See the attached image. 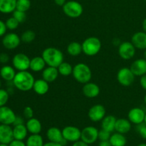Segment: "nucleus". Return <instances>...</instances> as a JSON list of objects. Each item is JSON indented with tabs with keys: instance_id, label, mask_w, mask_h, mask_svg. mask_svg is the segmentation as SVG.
<instances>
[{
	"instance_id": "obj_1",
	"label": "nucleus",
	"mask_w": 146,
	"mask_h": 146,
	"mask_svg": "<svg viewBox=\"0 0 146 146\" xmlns=\"http://www.w3.org/2000/svg\"><path fill=\"white\" fill-rule=\"evenodd\" d=\"M35 78L31 73L28 71H18L12 81L14 86L23 92H27L33 89Z\"/></svg>"
},
{
	"instance_id": "obj_2",
	"label": "nucleus",
	"mask_w": 146,
	"mask_h": 146,
	"mask_svg": "<svg viewBox=\"0 0 146 146\" xmlns=\"http://www.w3.org/2000/svg\"><path fill=\"white\" fill-rule=\"evenodd\" d=\"M41 56L48 66L58 68V66L64 62V54L58 48L55 47H48L42 51Z\"/></svg>"
},
{
	"instance_id": "obj_3",
	"label": "nucleus",
	"mask_w": 146,
	"mask_h": 146,
	"mask_svg": "<svg viewBox=\"0 0 146 146\" xmlns=\"http://www.w3.org/2000/svg\"><path fill=\"white\" fill-rule=\"evenodd\" d=\"M72 75L77 82L82 84L89 82L92 78L91 68L84 63H78L74 66Z\"/></svg>"
},
{
	"instance_id": "obj_4",
	"label": "nucleus",
	"mask_w": 146,
	"mask_h": 146,
	"mask_svg": "<svg viewBox=\"0 0 146 146\" xmlns=\"http://www.w3.org/2000/svg\"><path fill=\"white\" fill-rule=\"evenodd\" d=\"M81 44L83 53L88 56H94L98 54L102 47L101 40L96 36L88 37Z\"/></svg>"
},
{
	"instance_id": "obj_5",
	"label": "nucleus",
	"mask_w": 146,
	"mask_h": 146,
	"mask_svg": "<svg viewBox=\"0 0 146 146\" xmlns=\"http://www.w3.org/2000/svg\"><path fill=\"white\" fill-rule=\"evenodd\" d=\"M63 11L69 18L76 19L81 17L84 11V8L78 1H68L63 6Z\"/></svg>"
},
{
	"instance_id": "obj_6",
	"label": "nucleus",
	"mask_w": 146,
	"mask_h": 146,
	"mask_svg": "<svg viewBox=\"0 0 146 146\" xmlns=\"http://www.w3.org/2000/svg\"><path fill=\"white\" fill-rule=\"evenodd\" d=\"M135 76L128 67L121 68L117 73V81L123 86L128 87L133 84Z\"/></svg>"
},
{
	"instance_id": "obj_7",
	"label": "nucleus",
	"mask_w": 146,
	"mask_h": 146,
	"mask_svg": "<svg viewBox=\"0 0 146 146\" xmlns=\"http://www.w3.org/2000/svg\"><path fill=\"white\" fill-rule=\"evenodd\" d=\"M30 61L31 59L27 54L19 53L13 57L12 66L18 71H27L29 68Z\"/></svg>"
},
{
	"instance_id": "obj_8",
	"label": "nucleus",
	"mask_w": 146,
	"mask_h": 146,
	"mask_svg": "<svg viewBox=\"0 0 146 146\" xmlns=\"http://www.w3.org/2000/svg\"><path fill=\"white\" fill-rule=\"evenodd\" d=\"M136 53V48L131 41H124L118 46V54L124 60H130L134 57Z\"/></svg>"
},
{
	"instance_id": "obj_9",
	"label": "nucleus",
	"mask_w": 146,
	"mask_h": 146,
	"mask_svg": "<svg viewBox=\"0 0 146 146\" xmlns=\"http://www.w3.org/2000/svg\"><path fill=\"white\" fill-rule=\"evenodd\" d=\"M98 130L94 126H87L81 130V140L86 143H94L98 139Z\"/></svg>"
},
{
	"instance_id": "obj_10",
	"label": "nucleus",
	"mask_w": 146,
	"mask_h": 146,
	"mask_svg": "<svg viewBox=\"0 0 146 146\" xmlns=\"http://www.w3.org/2000/svg\"><path fill=\"white\" fill-rule=\"evenodd\" d=\"M62 134L67 142L74 143L81 140V131L76 126L68 125L63 128Z\"/></svg>"
},
{
	"instance_id": "obj_11",
	"label": "nucleus",
	"mask_w": 146,
	"mask_h": 146,
	"mask_svg": "<svg viewBox=\"0 0 146 146\" xmlns=\"http://www.w3.org/2000/svg\"><path fill=\"white\" fill-rule=\"evenodd\" d=\"M105 107L101 104H96L90 108L88 112V116L93 122H99L106 116Z\"/></svg>"
},
{
	"instance_id": "obj_12",
	"label": "nucleus",
	"mask_w": 146,
	"mask_h": 146,
	"mask_svg": "<svg viewBox=\"0 0 146 146\" xmlns=\"http://www.w3.org/2000/svg\"><path fill=\"white\" fill-rule=\"evenodd\" d=\"M21 37L15 33H8L3 36L2 44L8 50H14L21 44Z\"/></svg>"
},
{
	"instance_id": "obj_13",
	"label": "nucleus",
	"mask_w": 146,
	"mask_h": 146,
	"mask_svg": "<svg viewBox=\"0 0 146 146\" xmlns=\"http://www.w3.org/2000/svg\"><path fill=\"white\" fill-rule=\"evenodd\" d=\"M17 115L11 108L4 106L0 107V123L4 125H13Z\"/></svg>"
},
{
	"instance_id": "obj_14",
	"label": "nucleus",
	"mask_w": 146,
	"mask_h": 146,
	"mask_svg": "<svg viewBox=\"0 0 146 146\" xmlns=\"http://www.w3.org/2000/svg\"><path fill=\"white\" fill-rule=\"evenodd\" d=\"M47 138L49 141L66 145L67 141L64 139L62 134V131L56 127H51L46 131Z\"/></svg>"
},
{
	"instance_id": "obj_15",
	"label": "nucleus",
	"mask_w": 146,
	"mask_h": 146,
	"mask_svg": "<svg viewBox=\"0 0 146 146\" xmlns=\"http://www.w3.org/2000/svg\"><path fill=\"white\" fill-rule=\"evenodd\" d=\"M145 113L143 108L139 107H135L131 108L128 113V119L131 122V123L138 125L144 123Z\"/></svg>"
},
{
	"instance_id": "obj_16",
	"label": "nucleus",
	"mask_w": 146,
	"mask_h": 146,
	"mask_svg": "<svg viewBox=\"0 0 146 146\" xmlns=\"http://www.w3.org/2000/svg\"><path fill=\"white\" fill-rule=\"evenodd\" d=\"M13 128L9 125H0V143L9 144L14 140Z\"/></svg>"
},
{
	"instance_id": "obj_17",
	"label": "nucleus",
	"mask_w": 146,
	"mask_h": 146,
	"mask_svg": "<svg viewBox=\"0 0 146 146\" xmlns=\"http://www.w3.org/2000/svg\"><path fill=\"white\" fill-rule=\"evenodd\" d=\"M82 92L86 98H94L100 94V88L98 84L89 81L84 85Z\"/></svg>"
},
{
	"instance_id": "obj_18",
	"label": "nucleus",
	"mask_w": 146,
	"mask_h": 146,
	"mask_svg": "<svg viewBox=\"0 0 146 146\" xmlns=\"http://www.w3.org/2000/svg\"><path fill=\"white\" fill-rule=\"evenodd\" d=\"M135 76L141 77L146 74V60L145 58H138L132 63L130 67Z\"/></svg>"
},
{
	"instance_id": "obj_19",
	"label": "nucleus",
	"mask_w": 146,
	"mask_h": 146,
	"mask_svg": "<svg viewBox=\"0 0 146 146\" xmlns=\"http://www.w3.org/2000/svg\"><path fill=\"white\" fill-rule=\"evenodd\" d=\"M131 42L137 49L145 50L146 48V33L138 31L132 36Z\"/></svg>"
},
{
	"instance_id": "obj_20",
	"label": "nucleus",
	"mask_w": 146,
	"mask_h": 146,
	"mask_svg": "<svg viewBox=\"0 0 146 146\" xmlns=\"http://www.w3.org/2000/svg\"><path fill=\"white\" fill-rule=\"evenodd\" d=\"M59 73L58 68L56 67L47 66L42 71L41 76L44 80L48 83H51L55 81L58 78Z\"/></svg>"
},
{
	"instance_id": "obj_21",
	"label": "nucleus",
	"mask_w": 146,
	"mask_h": 146,
	"mask_svg": "<svg viewBox=\"0 0 146 146\" xmlns=\"http://www.w3.org/2000/svg\"><path fill=\"white\" fill-rule=\"evenodd\" d=\"M49 83L46 81L43 78L35 80L34 86H33V90L36 94L39 96L45 95L48 93L49 90Z\"/></svg>"
},
{
	"instance_id": "obj_22",
	"label": "nucleus",
	"mask_w": 146,
	"mask_h": 146,
	"mask_svg": "<svg viewBox=\"0 0 146 146\" xmlns=\"http://www.w3.org/2000/svg\"><path fill=\"white\" fill-rule=\"evenodd\" d=\"M26 126L29 133L31 134H39L42 130V125L39 120L36 118H31L27 120Z\"/></svg>"
},
{
	"instance_id": "obj_23",
	"label": "nucleus",
	"mask_w": 146,
	"mask_h": 146,
	"mask_svg": "<svg viewBox=\"0 0 146 146\" xmlns=\"http://www.w3.org/2000/svg\"><path fill=\"white\" fill-rule=\"evenodd\" d=\"M131 122L128 119L119 118L116 120L115 125V131L117 133L122 134L128 133L131 130Z\"/></svg>"
},
{
	"instance_id": "obj_24",
	"label": "nucleus",
	"mask_w": 146,
	"mask_h": 146,
	"mask_svg": "<svg viewBox=\"0 0 146 146\" xmlns=\"http://www.w3.org/2000/svg\"><path fill=\"white\" fill-rule=\"evenodd\" d=\"M17 0H0V12L11 14L17 9Z\"/></svg>"
},
{
	"instance_id": "obj_25",
	"label": "nucleus",
	"mask_w": 146,
	"mask_h": 146,
	"mask_svg": "<svg viewBox=\"0 0 146 146\" xmlns=\"http://www.w3.org/2000/svg\"><path fill=\"white\" fill-rule=\"evenodd\" d=\"M15 68L13 66L9 65H5L2 66L0 69V76L4 80L7 82H11L14 80L16 76Z\"/></svg>"
},
{
	"instance_id": "obj_26",
	"label": "nucleus",
	"mask_w": 146,
	"mask_h": 146,
	"mask_svg": "<svg viewBox=\"0 0 146 146\" xmlns=\"http://www.w3.org/2000/svg\"><path fill=\"white\" fill-rule=\"evenodd\" d=\"M46 64L42 56H35L31 59L29 68L34 72H39L46 68Z\"/></svg>"
},
{
	"instance_id": "obj_27",
	"label": "nucleus",
	"mask_w": 146,
	"mask_h": 146,
	"mask_svg": "<svg viewBox=\"0 0 146 146\" xmlns=\"http://www.w3.org/2000/svg\"><path fill=\"white\" fill-rule=\"evenodd\" d=\"M116 118L112 115H106L101 121V128L110 133L115 131V125L116 123Z\"/></svg>"
},
{
	"instance_id": "obj_28",
	"label": "nucleus",
	"mask_w": 146,
	"mask_h": 146,
	"mask_svg": "<svg viewBox=\"0 0 146 146\" xmlns=\"http://www.w3.org/2000/svg\"><path fill=\"white\" fill-rule=\"evenodd\" d=\"M28 133L29 131L27 130V126L24 124L14 125V128H13V135H14V139L24 141L27 137Z\"/></svg>"
},
{
	"instance_id": "obj_29",
	"label": "nucleus",
	"mask_w": 146,
	"mask_h": 146,
	"mask_svg": "<svg viewBox=\"0 0 146 146\" xmlns=\"http://www.w3.org/2000/svg\"><path fill=\"white\" fill-rule=\"evenodd\" d=\"M109 142L112 146H125L127 140L124 134L116 132L111 135Z\"/></svg>"
},
{
	"instance_id": "obj_30",
	"label": "nucleus",
	"mask_w": 146,
	"mask_h": 146,
	"mask_svg": "<svg viewBox=\"0 0 146 146\" xmlns=\"http://www.w3.org/2000/svg\"><path fill=\"white\" fill-rule=\"evenodd\" d=\"M66 51L71 56H78L83 52L82 44L77 41H72L68 44Z\"/></svg>"
},
{
	"instance_id": "obj_31",
	"label": "nucleus",
	"mask_w": 146,
	"mask_h": 146,
	"mask_svg": "<svg viewBox=\"0 0 146 146\" xmlns=\"http://www.w3.org/2000/svg\"><path fill=\"white\" fill-rule=\"evenodd\" d=\"M27 146H44V139L40 134H31L26 142Z\"/></svg>"
},
{
	"instance_id": "obj_32",
	"label": "nucleus",
	"mask_w": 146,
	"mask_h": 146,
	"mask_svg": "<svg viewBox=\"0 0 146 146\" xmlns=\"http://www.w3.org/2000/svg\"><path fill=\"white\" fill-rule=\"evenodd\" d=\"M58 71L60 75L63 76H68L71 75L73 73V68L74 67L68 62H62L58 66Z\"/></svg>"
},
{
	"instance_id": "obj_33",
	"label": "nucleus",
	"mask_w": 146,
	"mask_h": 146,
	"mask_svg": "<svg viewBox=\"0 0 146 146\" xmlns=\"http://www.w3.org/2000/svg\"><path fill=\"white\" fill-rule=\"evenodd\" d=\"M36 38V34L32 30H26L21 36V40L22 42L29 44L34 41Z\"/></svg>"
},
{
	"instance_id": "obj_34",
	"label": "nucleus",
	"mask_w": 146,
	"mask_h": 146,
	"mask_svg": "<svg viewBox=\"0 0 146 146\" xmlns=\"http://www.w3.org/2000/svg\"><path fill=\"white\" fill-rule=\"evenodd\" d=\"M31 7V1L30 0H17V9L19 11L27 12Z\"/></svg>"
},
{
	"instance_id": "obj_35",
	"label": "nucleus",
	"mask_w": 146,
	"mask_h": 146,
	"mask_svg": "<svg viewBox=\"0 0 146 146\" xmlns=\"http://www.w3.org/2000/svg\"><path fill=\"white\" fill-rule=\"evenodd\" d=\"M5 24L6 26H7V29L11 30V31L17 29L18 28L19 25V22L13 17L7 19V21H5Z\"/></svg>"
},
{
	"instance_id": "obj_36",
	"label": "nucleus",
	"mask_w": 146,
	"mask_h": 146,
	"mask_svg": "<svg viewBox=\"0 0 146 146\" xmlns=\"http://www.w3.org/2000/svg\"><path fill=\"white\" fill-rule=\"evenodd\" d=\"M9 98V94L8 91L0 88V107L6 106Z\"/></svg>"
},
{
	"instance_id": "obj_37",
	"label": "nucleus",
	"mask_w": 146,
	"mask_h": 146,
	"mask_svg": "<svg viewBox=\"0 0 146 146\" xmlns=\"http://www.w3.org/2000/svg\"><path fill=\"white\" fill-rule=\"evenodd\" d=\"M12 14V17H14L19 22V24L24 23L26 21V19H27V14H26V12H24V11H19V10L16 9Z\"/></svg>"
},
{
	"instance_id": "obj_38",
	"label": "nucleus",
	"mask_w": 146,
	"mask_h": 146,
	"mask_svg": "<svg viewBox=\"0 0 146 146\" xmlns=\"http://www.w3.org/2000/svg\"><path fill=\"white\" fill-rule=\"evenodd\" d=\"M111 133L108 132V131H106L104 129H101L98 131V139L100 141H109L110 138H111Z\"/></svg>"
},
{
	"instance_id": "obj_39",
	"label": "nucleus",
	"mask_w": 146,
	"mask_h": 146,
	"mask_svg": "<svg viewBox=\"0 0 146 146\" xmlns=\"http://www.w3.org/2000/svg\"><path fill=\"white\" fill-rule=\"evenodd\" d=\"M136 131L141 138L146 139V124L145 123L136 125Z\"/></svg>"
},
{
	"instance_id": "obj_40",
	"label": "nucleus",
	"mask_w": 146,
	"mask_h": 146,
	"mask_svg": "<svg viewBox=\"0 0 146 146\" xmlns=\"http://www.w3.org/2000/svg\"><path fill=\"white\" fill-rule=\"evenodd\" d=\"M23 116L27 120L33 118L34 117V110H33V108L30 106L25 107L24 111H23Z\"/></svg>"
},
{
	"instance_id": "obj_41",
	"label": "nucleus",
	"mask_w": 146,
	"mask_h": 146,
	"mask_svg": "<svg viewBox=\"0 0 146 146\" xmlns=\"http://www.w3.org/2000/svg\"><path fill=\"white\" fill-rule=\"evenodd\" d=\"M7 26H6L5 22H4L3 21L0 20V37L4 36L6 34L7 32Z\"/></svg>"
},
{
	"instance_id": "obj_42",
	"label": "nucleus",
	"mask_w": 146,
	"mask_h": 146,
	"mask_svg": "<svg viewBox=\"0 0 146 146\" xmlns=\"http://www.w3.org/2000/svg\"><path fill=\"white\" fill-rule=\"evenodd\" d=\"M9 61V56L6 53H1L0 54V63L1 64H7Z\"/></svg>"
},
{
	"instance_id": "obj_43",
	"label": "nucleus",
	"mask_w": 146,
	"mask_h": 146,
	"mask_svg": "<svg viewBox=\"0 0 146 146\" xmlns=\"http://www.w3.org/2000/svg\"><path fill=\"white\" fill-rule=\"evenodd\" d=\"M9 146H27L25 143L23 142V141L14 139L9 144Z\"/></svg>"
},
{
	"instance_id": "obj_44",
	"label": "nucleus",
	"mask_w": 146,
	"mask_h": 146,
	"mask_svg": "<svg viewBox=\"0 0 146 146\" xmlns=\"http://www.w3.org/2000/svg\"><path fill=\"white\" fill-rule=\"evenodd\" d=\"M24 118L21 116H19V115H17L15 118V121H14V123H13V125H21V124H24Z\"/></svg>"
},
{
	"instance_id": "obj_45",
	"label": "nucleus",
	"mask_w": 146,
	"mask_h": 146,
	"mask_svg": "<svg viewBox=\"0 0 146 146\" xmlns=\"http://www.w3.org/2000/svg\"><path fill=\"white\" fill-rule=\"evenodd\" d=\"M140 84H141V87L145 91H146V74L141 77V78H140Z\"/></svg>"
},
{
	"instance_id": "obj_46",
	"label": "nucleus",
	"mask_w": 146,
	"mask_h": 146,
	"mask_svg": "<svg viewBox=\"0 0 146 146\" xmlns=\"http://www.w3.org/2000/svg\"><path fill=\"white\" fill-rule=\"evenodd\" d=\"M72 146H89V144L86 143L81 140H79V141L74 142Z\"/></svg>"
},
{
	"instance_id": "obj_47",
	"label": "nucleus",
	"mask_w": 146,
	"mask_h": 146,
	"mask_svg": "<svg viewBox=\"0 0 146 146\" xmlns=\"http://www.w3.org/2000/svg\"><path fill=\"white\" fill-rule=\"evenodd\" d=\"M54 3L59 7H63L66 2V0H54Z\"/></svg>"
},
{
	"instance_id": "obj_48",
	"label": "nucleus",
	"mask_w": 146,
	"mask_h": 146,
	"mask_svg": "<svg viewBox=\"0 0 146 146\" xmlns=\"http://www.w3.org/2000/svg\"><path fill=\"white\" fill-rule=\"evenodd\" d=\"M98 146H112L111 144L110 143L109 141H100Z\"/></svg>"
},
{
	"instance_id": "obj_49",
	"label": "nucleus",
	"mask_w": 146,
	"mask_h": 146,
	"mask_svg": "<svg viewBox=\"0 0 146 146\" xmlns=\"http://www.w3.org/2000/svg\"><path fill=\"white\" fill-rule=\"evenodd\" d=\"M44 146H63L60 143H54V142H49L46 143H44Z\"/></svg>"
},
{
	"instance_id": "obj_50",
	"label": "nucleus",
	"mask_w": 146,
	"mask_h": 146,
	"mask_svg": "<svg viewBox=\"0 0 146 146\" xmlns=\"http://www.w3.org/2000/svg\"><path fill=\"white\" fill-rule=\"evenodd\" d=\"M142 27H143V31H145L146 33V18L143 20V21Z\"/></svg>"
},
{
	"instance_id": "obj_51",
	"label": "nucleus",
	"mask_w": 146,
	"mask_h": 146,
	"mask_svg": "<svg viewBox=\"0 0 146 146\" xmlns=\"http://www.w3.org/2000/svg\"><path fill=\"white\" fill-rule=\"evenodd\" d=\"M143 56H144V58L146 60V48L145 50H144V53H143Z\"/></svg>"
},
{
	"instance_id": "obj_52",
	"label": "nucleus",
	"mask_w": 146,
	"mask_h": 146,
	"mask_svg": "<svg viewBox=\"0 0 146 146\" xmlns=\"http://www.w3.org/2000/svg\"><path fill=\"white\" fill-rule=\"evenodd\" d=\"M137 146H146V143H141L139 145H138Z\"/></svg>"
},
{
	"instance_id": "obj_53",
	"label": "nucleus",
	"mask_w": 146,
	"mask_h": 146,
	"mask_svg": "<svg viewBox=\"0 0 146 146\" xmlns=\"http://www.w3.org/2000/svg\"><path fill=\"white\" fill-rule=\"evenodd\" d=\"M0 146H9L8 144H4V143H0Z\"/></svg>"
},
{
	"instance_id": "obj_54",
	"label": "nucleus",
	"mask_w": 146,
	"mask_h": 146,
	"mask_svg": "<svg viewBox=\"0 0 146 146\" xmlns=\"http://www.w3.org/2000/svg\"><path fill=\"white\" fill-rule=\"evenodd\" d=\"M144 103H145V104L146 105V94L145 95V96H144Z\"/></svg>"
},
{
	"instance_id": "obj_55",
	"label": "nucleus",
	"mask_w": 146,
	"mask_h": 146,
	"mask_svg": "<svg viewBox=\"0 0 146 146\" xmlns=\"http://www.w3.org/2000/svg\"><path fill=\"white\" fill-rule=\"evenodd\" d=\"M144 123L146 124V113H145V120H144Z\"/></svg>"
},
{
	"instance_id": "obj_56",
	"label": "nucleus",
	"mask_w": 146,
	"mask_h": 146,
	"mask_svg": "<svg viewBox=\"0 0 146 146\" xmlns=\"http://www.w3.org/2000/svg\"><path fill=\"white\" fill-rule=\"evenodd\" d=\"M1 81H0V88H1Z\"/></svg>"
},
{
	"instance_id": "obj_57",
	"label": "nucleus",
	"mask_w": 146,
	"mask_h": 146,
	"mask_svg": "<svg viewBox=\"0 0 146 146\" xmlns=\"http://www.w3.org/2000/svg\"><path fill=\"white\" fill-rule=\"evenodd\" d=\"M144 1H146V0H144Z\"/></svg>"
}]
</instances>
